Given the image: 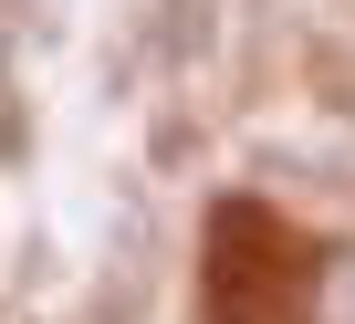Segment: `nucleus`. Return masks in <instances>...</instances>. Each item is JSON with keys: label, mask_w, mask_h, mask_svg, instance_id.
Returning <instances> with one entry per match:
<instances>
[{"label": "nucleus", "mask_w": 355, "mask_h": 324, "mask_svg": "<svg viewBox=\"0 0 355 324\" xmlns=\"http://www.w3.org/2000/svg\"><path fill=\"white\" fill-rule=\"evenodd\" d=\"M146 282H157V230H146V199H125L94 272V324H146Z\"/></svg>", "instance_id": "obj_1"}, {"label": "nucleus", "mask_w": 355, "mask_h": 324, "mask_svg": "<svg viewBox=\"0 0 355 324\" xmlns=\"http://www.w3.org/2000/svg\"><path fill=\"white\" fill-rule=\"evenodd\" d=\"M63 11H73V0H32V22H42V32H53V22H63Z\"/></svg>", "instance_id": "obj_4"}, {"label": "nucleus", "mask_w": 355, "mask_h": 324, "mask_svg": "<svg viewBox=\"0 0 355 324\" xmlns=\"http://www.w3.org/2000/svg\"><path fill=\"white\" fill-rule=\"evenodd\" d=\"M21 157V84H11V42H0V168Z\"/></svg>", "instance_id": "obj_3"}, {"label": "nucleus", "mask_w": 355, "mask_h": 324, "mask_svg": "<svg viewBox=\"0 0 355 324\" xmlns=\"http://www.w3.org/2000/svg\"><path fill=\"white\" fill-rule=\"evenodd\" d=\"M313 324H355V251L313 262Z\"/></svg>", "instance_id": "obj_2"}]
</instances>
